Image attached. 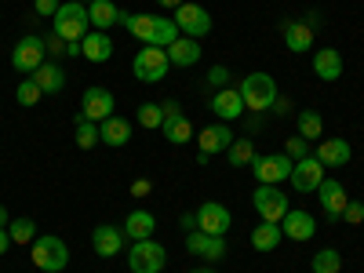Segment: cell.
Returning <instances> with one entry per match:
<instances>
[{"mask_svg": "<svg viewBox=\"0 0 364 273\" xmlns=\"http://www.w3.org/2000/svg\"><path fill=\"white\" fill-rule=\"evenodd\" d=\"M117 26H124L128 33H135L142 44H154V48H168L171 41H178L175 18H164V15H132V11H120Z\"/></svg>", "mask_w": 364, "mask_h": 273, "instance_id": "cell-1", "label": "cell"}, {"mask_svg": "<svg viewBox=\"0 0 364 273\" xmlns=\"http://www.w3.org/2000/svg\"><path fill=\"white\" fill-rule=\"evenodd\" d=\"M51 33L63 37L66 44L70 41H84L91 33V22H87V8L80 0H66V4H58L55 18H51Z\"/></svg>", "mask_w": 364, "mask_h": 273, "instance_id": "cell-2", "label": "cell"}, {"mask_svg": "<svg viewBox=\"0 0 364 273\" xmlns=\"http://www.w3.org/2000/svg\"><path fill=\"white\" fill-rule=\"evenodd\" d=\"M240 99H245V109L252 113H266L277 102V80L269 73H248L240 80Z\"/></svg>", "mask_w": 364, "mask_h": 273, "instance_id": "cell-3", "label": "cell"}, {"mask_svg": "<svg viewBox=\"0 0 364 273\" xmlns=\"http://www.w3.org/2000/svg\"><path fill=\"white\" fill-rule=\"evenodd\" d=\"M33 266L44 269V273H58V269H66L70 262V248H66V240L63 237H55V233H44L33 240Z\"/></svg>", "mask_w": 364, "mask_h": 273, "instance_id": "cell-4", "label": "cell"}, {"mask_svg": "<svg viewBox=\"0 0 364 273\" xmlns=\"http://www.w3.org/2000/svg\"><path fill=\"white\" fill-rule=\"evenodd\" d=\"M168 70H171L168 51H164V48H154V44H142V51L135 55V63H132V73H135V80H142V84L164 80Z\"/></svg>", "mask_w": 364, "mask_h": 273, "instance_id": "cell-5", "label": "cell"}, {"mask_svg": "<svg viewBox=\"0 0 364 273\" xmlns=\"http://www.w3.org/2000/svg\"><path fill=\"white\" fill-rule=\"evenodd\" d=\"M168 266V252L164 245H157L154 237L149 240H135L132 252H128V269L132 273H161Z\"/></svg>", "mask_w": 364, "mask_h": 273, "instance_id": "cell-6", "label": "cell"}, {"mask_svg": "<svg viewBox=\"0 0 364 273\" xmlns=\"http://www.w3.org/2000/svg\"><path fill=\"white\" fill-rule=\"evenodd\" d=\"M44 55H48L44 37L29 33V37H22V41L15 44V51H11V66H15L18 73H29V77H33V73L44 66Z\"/></svg>", "mask_w": 364, "mask_h": 273, "instance_id": "cell-7", "label": "cell"}, {"mask_svg": "<svg viewBox=\"0 0 364 273\" xmlns=\"http://www.w3.org/2000/svg\"><path fill=\"white\" fill-rule=\"evenodd\" d=\"M175 26H178V33H182V37L200 41L204 33H211V15H208V8L182 0V4L175 8Z\"/></svg>", "mask_w": 364, "mask_h": 273, "instance_id": "cell-8", "label": "cell"}, {"mask_svg": "<svg viewBox=\"0 0 364 273\" xmlns=\"http://www.w3.org/2000/svg\"><path fill=\"white\" fill-rule=\"evenodd\" d=\"M295 161L288 154H266V157H255L252 161V171L259 178V186H277V182H284L291 175Z\"/></svg>", "mask_w": 364, "mask_h": 273, "instance_id": "cell-9", "label": "cell"}, {"mask_svg": "<svg viewBox=\"0 0 364 273\" xmlns=\"http://www.w3.org/2000/svg\"><path fill=\"white\" fill-rule=\"evenodd\" d=\"M252 204H255V211H259V219H262V223H281L288 211H291L288 197H284L277 186H259L255 197H252Z\"/></svg>", "mask_w": 364, "mask_h": 273, "instance_id": "cell-10", "label": "cell"}, {"mask_svg": "<svg viewBox=\"0 0 364 273\" xmlns=\"http://www.w3.org/2000/svg\"><path fill=\"white\" fill-rule=\"evenodd\" d=\"M113 91L109 87H84V99H80V117L91 120V124H102L106 117H113Z\"/></svg>", "mask_w": 364, "mask_h": 273, "instance_id": "cell-11", "label": "cell"}, {"mask_svg": "<svg viewBox=\"0 0 364 273\" xmlns=\"http://www.w3.org/2000/svg\"><path fill=\"white\" fill-rule=\"evenodd\" d=\"M230 226H233V219H230V208H226V204L208 200V204L197 208V230H204V233H211V237H226Z\"/></svg>", "mask_w": 364, "mask_h": 273, "instance_id": "cell-12", "label": "cell"}, {"mask_svg": "<svg viewBox=\"0 0 364 273\" xmlns=\"http://www.w3.org/2000/svg\"><path fill=\"white\" fill-rule=\"evenodd\" d=\"M291 186L299 190V193H314L321 182H324V164L310 154V157H302V161H295V168H291Z\"/></svg>", "mask_w": 364, "mask_h": 273, "instance_id": "cell-13", "label": "cell"}, {"mask_svg": "<svg viewBox=\"0 0 364 273\" xmlns=\"http://www.w3.org/2000/svg\"><path fill=\"white\" fill-rule=\"evenodd\" d=\"M317 197H321V208H324V215H328V223H336V219H343V208H346V186L339 178H324L321 186H317Z\"/></svg>", "mask_w": 364, "mask_h": 273, "instance_id": "cell-14", "label": "cell"}, {"mask_svg": "<svg viewBox=\"0 0 364 273\" xmlns=\"http://www.w3.org/2000/svg\"><path fill=\"white\" fill-rule=\"evenodd\" d=\"M186 248L193 255L208 259V262H219V259H226V237H208L204 230H190L186 233Z\"/></svg>", "mask_w": 364, "mask_h": 273, "instance_id": "cell-15", "label": "cell"}, {"mask_svg": "<svg viewBox=\"0 0 364 273\" xmlns=\"http://www.w3.org/2000/svg\"><path fill=\"white\" fill-rule=\"evenodd\" d=\"M91 245H95L99 259H113V255H120V248H124V230L113 226V223H102V226H95V233H91Z\"/></svg>", "mask_w": 364, "mask_h": 273, "instance_id": "cell-16", "label": "cell"}, {"mask_svg": "<svg viewBox=\"0 0 364 273\" xmlns=\"http://www.w3.org/2000/svg\"><path fill=\"white\" fill-rule=\"evenodd\" d=\"M237 135L230 132V124H208L200 135H197V146H200V154H208V157H215V154H226L230 149V142H233Z\"/></svg>", "mask_w": 364, "mask_h": 273, "instance_id": "cell-17", "label": "cell"}, {"mask_svg": "<svg viewBox=\"0 0 364 273\" xmlns=\"http://www.w3.org/2000/svg\"><path fill=\"white\" fill-rule=\"evenodd\" d=\"M281 233H284L288 240H310V237L317 233V219L310 215V211H302V208H299V211L291 208L288 215L281 219Z\"/></svg>", "mask_w": 364, "mask_h": 273, "instance_id": "cell-18", "label": "cell"}, {"mask_svg": "<svg viewBox=\"0 0 364 273\" xmlns=\"http://www.w3.org/2000/svg\"><path fill=\"white\" fill-rule=\"evenodd\" d=\"M211 113H215L223 124L237 120L240 113H245V99H240V91H233V87H219V91H215V99H211Z\"/></svg>", "mask_w": 364, "mask_h": 273, "instance_id": "cell-19", "label": "cell"}, {"mask_svg": "<svg viewBox=\"0 0 364 273\" xmlns=\"http://www.w3.org/2000/svg\"><path fill=\"white\" fill-rule=\"evenodd\" d=\"M314 157H317L324 168H343V164H350L353 149H350L346 139H321V146H317Z\"/></svg>", "mask_w": 364, "mask_h": 273, "instance_id": "cell-20", "label": "cell"}, {"mask_svg": "<svg viewBox=\"0 0 364 273\" xmlns=\"http://www.w3.org/2000/svg\"><path fill=\"white\" fill-rule=\"evenodd\" d=\"M281 33H284L288 51H295V55H302V51H310V48H314V26H310V22H295V18H288V22H281Z\"/></svg>", "mask_w": 364, "mask_h": 273, "instance_id": "cell-21", "label": "cell"}, {"mask_svg": "<svg viewBox=\"0 0 364 273\" xmlns=\"http://www.w3.org/2000/svg\"><path fill=\"white\" fill-rule=\"evenodd\" d=\"M80 55L87 58V63H109V58H113V41L102 33V29H91V33L80 41Z\"/></svg>", "mask_w": 364, "mask_h": 273, "instance_id": "cell-22", "label": "cell"}, {"mask_svg": "<svg viewBox=\"0 0 364 273\" xmlns=\"http://www.w3.org/2000/svg\"><path fill=\"white\" fill-rule=\"evenodd\" d=\"M154 230H157V219H154V211H146V208H135L132 215L124 219V237L132 240H149L154 237Z\"/></svg>", "mask_w": 364, "mask_h": 273, "instance_id": "cell-23", "label": "cell"}, {"mask_svg": "<svg viewBox=\"0 0 364 273\" xmlns=\"http://www.w3.org/2000/svg\"><path fill=\"white\" fill-rule=\"evenodd\" d=\"M164 51H168V63L171 66H197L200 63V44L193 37H182L178 33V41H171Z\"/></svg>", "mask_w": 364, "mask_h": 273, "instance_id": "cell-24", "label": "cell"}, {"mask_svg": "<svg viewBox=\"0 0 364 273\" xmlns=\"http://www.w3.org/2000/svg\"><path fill=\"white\" fill-rule=\"evenodd\" d=\"M99 135H102L106 146L120 149V146H128V142H132V124H128L124 117H117V113H113V117H106L102 124H99Z\"/></svg>", "mask_w": 364, "mask_h": 273, "instance_id": "cell-25", "label": "cell"}, {"mask_svg": "<svg viewBox=\"0 0 364 273\" xmlns=\"http://www.w3.org/2000/svg\"><path fill=\"white\" fill-rule=\"evenodd\" d=\"M314 73L321 80H339L343 77V55L336 48H321L314 51Z\"/></svg>", "mask_w": 364, "mask_h": 273, "instance_id": "cell-26", "label": "cell"}, {"mask_svg": "<svg viewBox=\"0 0 364 273\" xmlns=\"http://www.w3.org/2000/svg\"><path fill=\"white\" fill-rule=\"evenodd\" d=\"M117 18H120V8L113 4V0H91L87 4V22L95 29H102V33L109 26H117Z\"/></svg>", "mask_w": 364, "mask_h": 273, "instance_id": "cell-27", "label": "cell"}, {"mask_svg": "<svg viewBox=\"0 0 364 273\" xmlns=\"http://www.w3.org/2000/svg\"><path fill=\"white\" fill-rule=\"evenodd\" d=\"M33 80L41 84L44 95H58V91L66 87V73H63V66H58V63H44V66L33 73Z\"/></svg>", "mask_w": 364, "mask_h": 273, "instance_id": "cell-28", "label": "cell"}, {"mask_svg": "<svg viewBox=\"0 0 364 273\" xmlns=\"http://www.w3.org/2000/svg\"><path fill=\"white\" fill-rule=\"evenodd\" d=\"M281 240H284L281 223H259V226L252 230V248H255V252H273Z\"/></svg>", "mask_w": 364, "mask_h": 273, "instance_id": "cell-29", "label": "cell"}, {"mask_svg": "<svg viewBox=\"0 0 364 273\" xmlns=\"http://www.w3.org/2000/svg\"><path fill=\"white\" fill-rule=\"evenodd\" d=\"M161 132H164V139L171 142V146H186V142H193V124L186 117H168L164 124H161Z\"/></svg>", "mask_w": 364, "mask_h": 273, "instance_id": "cell-30", "label": "cell"}, {"mask_svg": "<svg viewBox=\"0 0 364 273\" xmlns=\"http://www.w3.org/2000/svg\"><path fill=\"white\" fill-rule=\"evenodd\" d=\"M226 157H230L233 168H248L259 154H255V142H252V139H233L230 149H226Z\"/></svg>", "mask_w": 364, "mask_h": 273, "instance_id": "cell-31", "label": "cell"}, {"mask_svg": "<svg viewBox=\"0 0 364 273\" xmlns=\"http://www.w3.org/2000/svg\"><path fill=\"white\" fill-rule=\"evenodd\" d=\"M8 237H11V245H33L37 240V223L33 219H11L8 223Z\"/></svg>", "mask_w": 364, "mask_h": 273, "instance_id": "cell-32", "label": "cell"}, {"mask_svg": "<svg viewBox=\"0 0 364 273\" xmlns=\"http://www.w3.org/2000/svg\"><path fill=\"white\" fill-rule=\"evenodd\" d=\"M310 269L314 273H339L343 269V255L336 248H321L314 259H310Z\"/></svg>", "mask_w": 364, "mask_h": 273, "instance_id": "cell-33", "label": "cell"}, {"mask_svg": "<svg viewBox=\"0 0 364 273\" xmlns=\"http://www.w3.org/2000/svg\"><path fill=\"white\" fill-rule=\"evenodd\" d=\"M321 132H324L321 113L317 109H299V135L310 142V139H321Z\"/></svg>", "mask_w": 364, "mask_h": 273, "instance_id": "cell-34", "label": "cell"}, {"mask_svg": "<svg viewBox=\"0 0 364 273\" xmlns=\"http://www.w3.org/2000/svg\"><path fill=\"white\" fill-rule=\"evenodd\" d=\"M73 139H77V146H80V149H95V142H102L99 124H91V120H84L80 113H77V132H73Z\"/></svg>", "mask_w": 364, "mask_h": 273, "instance_id": "cell-35", "label": "cell"}, {"mask_svg": "<svg viewBox=\"0 0 364 273\" xmlns=\"http://www.w3.org/2000/svg\"><path fill=\"white\" fill-rule=\"evenodd\" d=\"M135 120H139L142 128L154 132V128H161V124H164V109H161L157 102H142V106H139V113H135Z\"/></svg>", "mask_w": 364, "mask_h": 273, "instance_id": "cell-36", "label": "cell"}, {"mask_svg": "<svg viewBox=\"0 0 364 273\" xmlns=\"http://www.w3.org/2000/svg\"><path fill=\"white\" fill-rule=\"evenodd\" d=\"M15 99H18L22 106H37V102L44 99V91H41V84H37V80H18Z\"/></svg>", "mask_w": 364, "mask_h": 273, "instance_id": "cell-37", "label": "cell"}, {"mask_svg": "<svg viewBox=\"0 0 364 273\" xmlns=\"http://www.w3.org/2000/svg\"><path fill=\"white\" fill-rule=\"evenodd\" d=\"M284 154H288L291 161H302V157H310V142L302 139V135H291V139L284 142Z\"/></svg>", "mask_w": 364, "mask_h": 273, "instance_id": "cell-38", "label": "cell"}, {"mask_svg": "<svg viewBox=\"0 0 364 273\" xmlns=\"http://www.w3.org/2000/svg\"><path fill=\"white\" fill-rule=\"evenodd\" d=\"M343 223H350V226H360V223H364V204H360V200H346Z\"/></svg>", "mask_w": 364, "mask_h": 273, "instance_id": "cell-39", "label": "cell"}, {"mask_svg": "<svg viewBox=\"0 0 364 273\" xmlns=\"http://www.w3.org/2000/svg\"><path fill=\"white\" fill-rule=\"evenodd\" d=\"M44 44H48V55H51V58H63V55H66V41H63V37L51 33V41H44Z\"/></svg>", "mask_w": 364, "mask_h": 273, "instance_id": "cell-40", "label": "cell"}, {"mask_svg": "<svg viewBox=\"0 0 364 273\" xmlns=\"http://www.w3.org/2000/svg\"><path fill=\"white\" fill-rule=\"evenodd\" d=\"M55 11H58V0H37V15L55 18Z\"/></svg>", "mask_w": 364, "mask_h": 273, "instance_id": "cell-41", "label": "cell"}, {"mask_svg": "<svg viewBox=\"0 0 364 273\" xmlns=\"http://www.w3.org/2000/svg\"><path fill=\"white\" fill-rule=\"evenodd\" d=\"M226 77H230L226 66H211V73H208V80L215 84V87H226Z\"/></svg>", "mask_w": 364, "mask_h": 273, "instance_id": "cell-42", "label": "cell"}, {"mask_svg": "<svg viewBox=\"0 0 364 273\" xmlns=\"http://www.w3.org/2000/svg\"><path fill=\"white\" fill-rule=\"evenodd\" d=\"M149 190H154V182H149V178H135L132 182V197H146Z\"/></svg>", "mask_w": 364, "mask_h": 273, "instance_id": "cell-43", "label": "cell"}, {"mask_svg": "<svg viewBox=\"0 0 364 273\" xmlns=\"http://www.w3.org/2000/svg\"><path fill=\"white\" fill-rule=\"evenodd\" d=\"M182 230H197V211H190V215H182Z\"/></svg>", "mask_w": 364, "mask_h": 273, "instance_id": "cell-44", "label": "cell"}, {"mask_svg": "<svg viewBox=\"0 0 364 273\" xmlns=\"http://www.w3.org/2000/svg\"><path fill=\"white\" fill-rule=\"evenodd\" d=\"M161 109H164V120H168V117H178V113H182V109H178V102H161Z\"/></svg>", "mask_w": 364, "mask_h": 273, "instance_id": "cell-45", "label": "cell"}, {"mask_svg": "<svg viewBox=\"0 0 364 273\" xmlns=\"http://www.w3.org/2000/svg\"><path fill=\"white\" fill-rule=\"evenodd\" d=\"M8 245H11V237H8V226H0V255L8 252Z\"/></svg>", "mask_w": 364, "mask_h": 273, "instance_id": "cell-46", "label": "cell"}, {"mask_svg": "<svg viewBox=\"0 0 364 273\" xmlns=\"http://www.w3.org/2000/svg\"><path fill=\"white\" fill-rule=\"evenodd\" d=\"M273 113H281V117H284V113H291V109H288V99H281V95H277V102H273Z\"/></svg>", "mask_w": 364, "mask_h": 273, "instance_id": "cell-47", "label": "cell"}, {"mask_svg": "<svg viewBox=\"0 0 364 273\" xmlns=\"http://www.w3.org/2000/svg\"><path fill=\"white\" fill-rule=\"evenodd\" d=\"M157 4H161V8H178L182 0H157Z\"/></svg>", "mask_w": 364, "mask_h": 273, "instance_id": "cell-48", "label": "cell"}, {"mask_svg": "<svg viewBox=\"0 0 364 273\" xmlns=\"http://www.w3.org/2000/svg\"><path fill=\"white\" fill-rule=\"evenodd\" d=\"M0 226H8V208L0 204Z\"/></svg>", "mask_w": 364, "mask_h": 273, "instance_id": "cell-49", "label": "cell"}, {"mask_svg": "<svg viewBox=\"0 0 364 273\" xmlns=\"http://www.w3.org/2000/svg\"><path fill=\"white\" fill-rule=\"evenodd\" d=\"M190 273H215V269H211V266H200V269H190Z\"/></svg>", "mask_w": 364, "mask_h": 273, "instance_id": "cell-50", "label": "cell"}, {"mask_svg": "<svg viewBox=\"0 0 364 273\" xmlns=\"http://www.w3.org/2000/svg\"><path fill=\"white\" fill-rule=\"evenodd\" d=\"M87 4H91V0H87Z\"/></svg>", "mask_w": 364, "mask_h": 273, "instance_id": "cell-51", "label": "cell"}]
</instances>
